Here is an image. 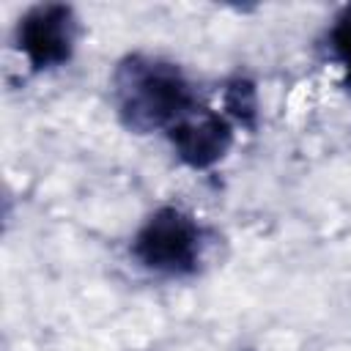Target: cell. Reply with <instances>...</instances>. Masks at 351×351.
<instances>
[{"label":"cell","instance_id":"1","mask_svg":"<svg viewBox=\"0 0 351 351\" xmlns=\"http://www.w3.org/2000/svg\"><path fill=\"white\" fill-rule=\"evenodd\" d=\"M110 99L118 123L132 134H167L203 107L195 80L181 63L154 52H126L110 74Z\"/></svg>","mask_w":351,"mask_h":351},{"label":"cell","instance_id":"2","mask_svg":"<svg viewBox=\"0 0 351 351\" xmlns=\"http://www.w3.org/2000/svg\"><path fill=\"white\" fill-rule=\"evenodd\" d=\"M211 230L178 203H162L145 214L129 239L132 263L156 280H192L206 269Z\"/></svg>","mask_w":351,"mask_h":351},{"label":"cell","instance_id":"3","mask_svg":"<svg viewBox=\"0 0 351 351\" xmlns=\"http://www.w3.org/2000/svg\"><path fill=\"white\" fill-rule=\"evenodd\" d=\"M82 38V19L69 3H33L11 30V44L30 74H49L69 66Z\"/></svg>","mask_w":351,"mask_h":351},{"label":"cell","instance_id":"4","mask_svg":"<svg viewBox=\"0 0 351 351\" xmlns=\"http://www.w3.org/2000/svg\"><path fill=\"white\" fill-rule=\"evenodd\" d=\"M173 156L189 170L217 167L236 143V123L211 107H197L165 134Z\"/></svg>","mask_w":351,"mask_h":351},{"label":"cell","instance_id":"5","mask_svg":"<svg viewBox=\"0 0 351 351\" xmlns=\"http://www.w3.org/2000/svg\"><path fill=\"white\" fill-rule=\"evenodd\" d=\"M321 47L326 52V60L337 66L340 71V85L346 93H351V3L340 5L335 16L329 19Z\"/></svg>","mask_w":351,"mask_h":351},{"label":"cell","instance_id":"6","mask_svg":"<svg viewBox=\"0 0 351 351\" xmlns=\"http://www.w3.org/2000/svg\"><path fill=\"white\" fill-rule=\"evenodd\" d=\"M261 101H258V88L250 77L233 74L222 85V112L250 134L258 129V115H261Z\"/></svg>","mask_w":351,"mask_h":351}]
</instances>
